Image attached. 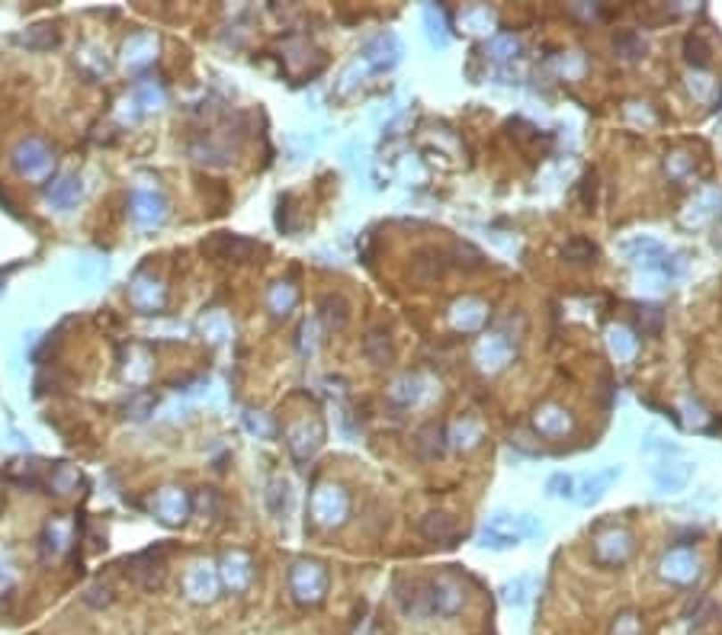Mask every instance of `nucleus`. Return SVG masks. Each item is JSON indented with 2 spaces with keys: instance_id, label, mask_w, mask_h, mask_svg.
Here are the masks:
<instances>
[{
  "instance_id": "nucleus-1",
  "label": "nucleus",
  "mask_w": 722,
  "mask_h": 635,
  "mask_svg": "<svg viewBox=\"0 0 722 635\" xmlns=\"http://www.w3.org/2000/svg\"><path fill=\"white\" fill-rule=\"evenodd\" d=\"M13 167L20 170V174H26V177H36V174L52 167V151L42 145L39 138H26L13 151Z\"/></svg>"
},
{
  "instance_id": "nucleus-2",
  "label": "nucleus",
  "mask_w": 722,
  "mask_h": 635,
  "mask_svg": "<svg viewBox=\"0 0 722 635\" xmlns=\"http://www.w3.org/2000/svg\"><path fill=\"white\" fill-rule=\"evenodd\" d=\"M363 354H366V360L373 362V366H389V362L395 360V346H392V334H389V328H373L363 338Z\"/></svg>"
},
{
  "instance_id": "nucleus-3",
  "label": "nucleus",
  "mask_w": 722,
  "mask_h": 635,
  "mask_svg": "<svg viewBox=\"0 0 722 635\" xmlns=\"http://www.w3.org/2000/svg\"><path fill=\"white\" fill-rule=\"evenodd\" d=\"M209 254H216L218 260H234V264H244L257 250L254 241H244V238H232V234H218L206 244Z\"/></svg>"
},
{
  "instance_id": "nucleus-4",
  "label": "nucleus",
  "mask_w": 722,
  "mask_h": 635,
  "mask_svg": "<svg viewBox=\"0 0 722 635\" xmlns=\"http://www.w3.org/2000/svg\"><path fill=\"white\" fill-rule=\"evenodd\" d=\"M456 533H459L456 517L443 514V510H433V514H427L424 520H421V536L431 539V542H443V546H447V542L456 539Z\"/></svg>"
},
{
  "instance_id": "nucleus-5",
  "label": "nucleus",
  "mask_w": 722,
  "mask_h": 635,
  "mask_svg": "<svg viewBox=\"0 0 722 635\" xmlns=\"http://www.w3.org/2000/svg\"><path fill=\"white\" fill-rule=\"evenodd\" d=\"M318 314H321V322H324V328H328V330H344L347 322H350V305L344 302V296H334V292H328V296L318 298Z\"/></svg>"
},
{
  "instance_id": "nucleus-6",
  "label": "nucleus",
  "mask_w": 722,
  "mask_h": 635,
  "mask_svg": "<svg viewBox=\"0 0 722 635\" xmlns=\"http://www.w3.org/2000/svg\"><path fill=\"white\" fill-rule=\"evenodd\" d=\"M45 196L52 206H58V209H71L74 202L80 199V180H74V177L55 180V183L45 190Z\"/></svg>"
},
{
  "instance_id": "nucleus-7",
  "label": "nucleus",
  "mask_w": 722,
  "mask_h": 635,
  "mask_svg": "<svg viewBox=\"0 0 722 635\" xmlns=\"http://www.w3.org/2000/svg\"><path fill=\"white\" fill-rule=\"evenodd\" d=\"M443 254H437V250H424V254H417L414 264H411V273L417 276L421 282H431V280H440L443 276Z\"/></svg>"
},
{
  "instance_id": "nucleus-8",
  "label": "nucleus",
  "mask_w": 722,
  "mask_h": 635,
  "mask_svg": "<svg viewBox=\"0 0 722 635\" xmlns=\"http://www.w3.org/2000/svg\"><path fill=\"white\" fill-rule=\"evenodd\" d=\"M613 52H617L619 58H642V52H645V42H642V36L636 33V29H619L617 36H613Z\"/></svg>"
},
{
  "instance_id": "nucleus-9",
  "label": "nucleus",
  "mask_w": 722,
  "mask_h": 635,
  "mask_svg": "<svg viewBox=\"0 0 722 635\" xmlns=\"http://www.w3.org/2000/svg\"><path fill=\"white\" fill-rule=\"evenodd\" d=\"M684 52H687V61H690V65H697V68H706V65H710V45H706L703 36L690 33V36H687V42H684Z\"/></svg>"
},
{
  "instance_id": "nucleus-10",
  "label": "nucleus",
  "mask_w": 722,
  "mask_h": 635,
  "mask_svg": "<svg viewBox=\"0 0 722 635\" xmlns=\"http://www.w3.org/2000/svg\"><path fill=\"white\" fill-rule=\"evenodd\" d=\"M26 45V49H52V45H58V33L52 29V26H36L29 36H23L20 39Z\"/></svg>"
},
{
  "instance_id": "nucleus-11",
  "label": "nucleus",
  "mask_w": 722,
  "mask_h": 635,
  "mask_svg": "<svg viewBox=\"0 0 722 635\" xmlns=\"http://www.w3.org/2000/svg\"><path fill=\"white\" fill-rule=\"evenodd\" d=\"M594 244H587V241H581V238H575V241L565 248V257L571 260V264H594Z\"/></svg>"
},
{
  "instance_id": "nucleus-12",
  "label": "nucleus",
  "mask_w": 722,
  "mask_h": 635,
  "mask_svg": "<svg viewBox=\"0 0 722 635\" xmlns=\"http://www.w3.org/2000/svg\"><path fill=\"white\" fill-rule=\"evenodd\" d=\"M84 600H87L90 607H106V603H112V587H110V584H96V587H90Z\"/></svg>"
},
{
  "instance_id": "nucleus-13",
  "label": "nucleus",
  "mask_w": 722,
  "mask_h": 635,
  "mask_svg": "<svg viewBox=\"0 0 722 635\" xmlns=\"http://www.w3.org/2000/svg\"><path fill=\"white\" fill-rule=\"evenodd\" d=\"M559 488H565L562 494H571V478H569V475H555L553 482H549V491H553V494H559Z\"/></svg>"
}]
</instances>
